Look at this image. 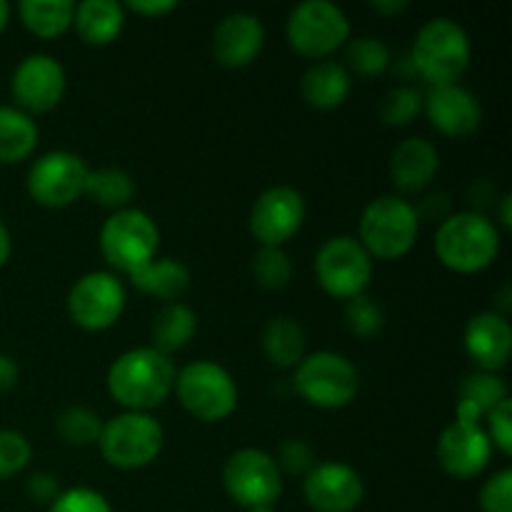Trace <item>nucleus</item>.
Listing matches in <instances>:
<instances>
[{
	"instance_id": "nucleus-1",
	"label": "nucleus",
	"mask_w": 512,
	"mask_h": 512,
	"mask_svg": "<svg viewBox=\"0 0 512 512\" xmlns=\"http://www.w3.org/2000/svg\"><path fill=\"white\" fill-rule=\"evenodd\" d=\"M173 360L155 348H133L113 360L108 368V393L120 408L130 413H150L173 395L175 388Z\"/></svg>"
},
{
	"instance_id": "nucleus-2",
	"label": "nucleus",
	"mask_w": 512,
	"mask_h": 512,
	"mask_svg": "<svg viewBox=\"0 0 512 512\" xmlns=\"http://www.w3.org/2000/svg\"><path fill=\"white\" fill-rule=\"evenodd\" d=\"M435 255L458 275L488 270L500 255V230L478 210L450 213L435 233Z\"/></svg>"
},
{
	"instance_id": "nucleus-3",
	"label": "nucleus",
	"mask_w": 512,
	"mask_h": 512,
	"mask_svg": "<svg viewBox=\"0 0 512 512\" xmlns=\"http://www.w3.org/2000/svg\"><path fill=\"white\" fill-rule=\"evenodd\" d=\"M470 38L453 18H433L418 30L410 50L415 73L430 85H455L470 68Z\"/></svg>"
},
{
	"instance_id": "nucleus-4",
	"label": "nucleus",
	"mask_w": 512,
	"mask_h": 512,
	"mask_svg": "<svg viewBox=\"0 0 512 512\" xmlns=\"http://www.w3.org/2000/svg\"><path fill=\"white\" fill-rule=\"evenodd\" d=\"M420 235L418 208L398 195H380L365 205L358 240L370 258L400 260L415 248Z\"/></svg>"
},
{
	"instance_id": "nucleus-5",
	"label": "nucleus",
	"mask_w": 512,
	"mask_h": 512,
	"mask_svg": "<svg viewBox=\"0 0 512 512\" xmlns=\"http://www.w3.org/2000/svg\"><path fill=\"white\" fill-rule=\"evenodd\" d=\"M175 398L188 415L203 423H223L238 410L235 378L213 360H195L175 375Z\"/></svg>"
},
{
	"instance_id": "nucleus-6",
	"label": "nucleus",
	"mask_w": 512,
	"mask_h": 512,
	"mask_svg": "<svg viewBox=\"0 0 512 512\" xmlns=\"http://www.w3.org/2000/svg\"><path fill=\"white\" fill-rule=\"evenodd\" d=\"M160 230L155 220L140 208L110 213L100 228V253L113 270L133 275L158 258Z\"/></svg>"
},
{
	"instance_id": "nucleus-7",
	"label": "nucleus",
	"mask_w": 512,
	"mask_h": 512,
	"mask_svg": "<svg viewBox=\"0 0 512 512\" xmlns=\"http://www.w3.org/2000/svg\"><path fill=\"white\" fill-rule=\"evenodd\" d=\"M295 393L320 410H340L358 395L360 378L355 365L333 350L305 355L293 375Z\"/></svg>"
},
{
	"instance_id": "nucleus-8",
	"label": "nucleus",
	"mask_w": 512,
	"mask_h": 512,
	"mask_svg": "<svg viewBox=\"0 0 512 512\" xmlns=\"http://www.w3.org/2000/svg\"><path fill=\"white\" fill-rule=\"evenodd\" d=\"M288 45L308 60H328L350 40V20L330 0H305L295 5L285 23Z\"/></svg>"
},
{
	"instance_id": "nucleus-9",
	"label": "nucleus",
	"mask_w": 512,
	"mask_h": 512,
	"mask_svg": "<svg viewBox=\"0 0 512 512\" xmlns=\"http://www.w3.org/2000/svg\"><path fill=\"white\" fill-rule=\"evenodd\" d=\"M163 443L165 430L153 415L125 410L103 423L98 450L110 468L140 470L158 460Z\"/></svg>"
},
{
	"instance_id": "nucleus-10",
	"label": "nucleus",
	"mask_w": 512,
	"mask_h": 512,
	"mask_svg": "<svg viewBox=\"0 0 512 512\" xmlns=\"http://www.w3.org/2000/svg\"><path fill=\"white\" fill-rule=\"evenodd\" d=\"M315 278L323 293L335 300L365 295L373 280V258L353 235H335L320 245L315 255Z\"/></svg>"
},
{
	"instance_id": "nucleus-11",
	"label": "nucleus",
	"mask_w": 512,
	"mask_h": 512,
	"mask_svg": "<svg viewBox=\"0 0 512 512\" xmlns=\"http://www.w3.org/2000/svg\"><path fill=\"white\" fill-rule=\"evenodd\" d=\"M223 485L240 508H273L283 493V473L273 455L258 448H243L225 460Z\"/></svg>"
},
{
	"instance_id": "nucleus-12",
	"label": "nucleus",
	"mask_w": 512,
	"mask_h": 512,
	"mask_svg": "<svg viewBox=\"0 0 512 512\" xmlns=\"http://www.w3.org/2000/svg\"><path fill=\"white\" fill-rule=\"evenodd\" d=\"M88 173V163L78 153L50 150L30 165L25 188H28L33 203H38L40 208L60 210L85 198Z\"/></svg>"
},
{
	"instance_id": "nucleus-13",
	"label": "nucleus",
	"mask_w": 512,
	"mask_h": 512,
	"mask_svg": "<svg viewBox=\"0 0 512 512\" xmlns=\"http://www.w3.org/2000/svg\"><path fill=\"white\" fill-rule=\"evenodd\" d=\"M123 280L108 270H93L75 280L68 293V315L78 328L103 333L113 328L125 310Z\"/></svg>"
},
{
	"instance_id": "nucleus-14",
	"label": "nucleus",
	"mask_w": 512,
	"mask_h": 512,
	"mask_svg": "<svg viewBox=\"0 0 512 512\" xmlns=\"http://www.w3.org/2000/svg\"><path fill=\"white\" fill-rule=\"evenodd\" d=\"M305 223V200L290 185L263 190L250 208L248 228L260 248H283Z\"/></svg>"
},
{
	"instance_id": "nucleus-15",
	"label": "nucleus",
	"mask_w": 512,
	"mask_h": 512,
	"mask_svg": "<svg viewBox=\"0 0 512 512\" xmlns=\"http://www.w3.org/2000/svg\"><path fill=\"white\" fill-rule=\"evenodd\" d=\"M65 70L53 55L33 53L25 55L13 70L10 78V93H13L15 108L33 115L50 113L58 108L65 95Z\"/></svg>"
},
{
	"instance_id": "nucleus-16",
	"label": "nucleus",
	"mask_w": 512,
	"mask_h": 512,
	"mask_svg": "<svg viewBox=\"0 0 512 512\" xmlns=\"http://www.w3.org/2000/svg\"><path fill=\"white\" fill-rule=\"evenodd\" d=\"M438 463L450 478L473 480L490 465L493 443L485 433L483 423H468V420H453L448 428L440 433Z\"/></svg>"
},
{
	"instance_id": "nucleus-17",
	"label": "nucleus",
	"mask_w": 512,
	"mask_h": 512,
	"mask_svg": "<svg viewBox=\"0 0 512 512\" xmlns=\"http://www.w3.org/2000/svg\"><path fill=\"white\" fill-rule=\"evenodd\" d=\"M365 485L345 463H318L303 480V498L315 512H353L363 503Z\"/></svg>"
},
{
	"instance_id": "nucleus-18",
	"label": "nucleus",
	"mask_w": 512,
	"mask_h": 512,
	"mask_svg": "<svg viewBox=\"0 0 512 512\" xmlns=\"http://www.w3.org/2000/svg\"><path fill=\"white\" fill-rule=\"evenodd\" d=\"M423 113L440 135L470 138L483 125L480 100L463 85H438L423 95Z\"/></svg>"
},
{
	"instance_id": "nucleus-19",
	"label": "nucleus",
	"mask_w": 512,
	"mask_h": 512,
	"mask_svg": "<svg viewBox=\"0 0 512 512\" xmlns=\"http://www.w3.org/2000/svg\"><path fill=\"white\" fill-rule=\"evenodd\" d=\"M468 358L483 373H500L508 365L512 353V328L508 315L498 310H485L468 320L463 333Z\"/></svg>"
},
{
	"instance_id": "nucleus-20",
	"label": "nucleus",
	"mask_w": 512,
	"mask_h": 512,
	"mask_svg": "<svg viewBox=\"0 0 512 512\" xmlns=\"http://www.w3.org/2000/svg\"><path fill=\"white\" fill-rule=\"evenodd\" d=\"M265 28L258 15L230 13L218 23L213 33V55L223 68L240 70L255 63L263 50Z\"/></svg>"
},
{
	"instance_id": "nucleus-21",
	"label": "nucleus",
	"mask_w": 512,
	"mask_h": 512,
	"mask_svg": "<svg viewBox=\"0 0 512 512\" xmlns=\"http://www.w3.org/2000/svg\"><path fill=\"white\" fill-rule=\"evenodd\" d=\"M440 170V155L430 140L408 138L390 155V178L403 193H423Z\"/></svg>"
},
{
	"instance_id": "nucleus-22",
	"label": "nucleus",
	"mask_w": 512,
	"mask_h": 512,
	"mask_svg": "<svg viewBox=\"0 0 512 512\" xmlns=\"http://www.w3.org/2000/svg\"><path fill=\"white\" fill-rule=\"evenodd\" d=\"M353 78L343 63L335 60H318L310 65L300 80L303 100L315 110H335L348 100Z\"/></svg>"
},
{
	"instance_id": "nucleus-23",
	"label": "nucleus",
	"mask_w": 512,
	"mask_h": 512,
	"mask_svg": "<svg viewBox=\"0 0 512 512\" xmlns=\"http://www.w3.org/2000/svg\"><path fill=\"white\" fill-rule=\"evenodd\" d=\"M125 25V8L115 0H83L75 5L73 28L83 43L103 48L118 40Z\"/></svg>"
},
{
	"instance_id": "nucleus-24",
	"label": "nucleus",
	"mask_w": 512,
	"mask_h": 512,
	"mask_svg": "<svg viewBox=\"0 0 512 512\" xmlns=\"http://www.w3.org/2000/svg\"><path fill=\"white\" fill-rule=\"evenodd\" d=\"M133 288L140 293L153 295V298L163 300V303H178L185 293H188L190 283V270L188 265L180 263L175 258H155L133 275H128Z\"/></svg>"
},
{
	"instance_id": "nucleus-25",
	"label": "nucleus",
	"mask_w": 512,
	"mask_h": 512,
	"mask_svg": "<svg viewBox=\"0 0 512 512\" xmlns=\"http://www.w3.org/2000/svg\"><path fill=\"white\" fill-rule=\"evenodd\" d=\"M508 395V385L503 383L498 373H478L468 375L460 383L458 405H455V420H468V423H483L485 415L503 403Z\"/></svg>"
},
{
	"instance_id": "nucleus-26",
	"label": "nucleus",
	"mask_w": 512,
	"mask_h": 512,
	"mask_svg": "<svg viewBox=\"0 0 512 512\" xmlns=\"http://www.w3.org/2000/svg\"><path fill=\"white\" fill-rule=\"evenodd\" d=\"M195 330H198V315L190 305L180 303V300L178 303H165L155 315L153 328H150V338H153L150 348L170 358L193 340Z\"/></svg>"
},
{
	"instance_id": "nucleus-27",
	"label": "nucleus",
	"mask_w": 512,
	"mask_h": 512,
	"mask_svg": "<svg viewBox=\"0 0 512 512\" xmlns=\"http://www.w3.org/2000/svg\"><path fill=\"white\" fill-rule=\"evenodd\" d=\"M38 148V125L15 105H0V163L28 160Z\"/></svg>"
},
{
	"instance_id": "nucleus-28",
	"label": "nucleus",
	"mask_w": 512,
	"mask_h": 512,
	"mask_svg": "<svg viewBox=\"0 0 512 512\" xmlns=\"http://www.w3.org/2000/svg\"><path fill=\"white\" fill-rule=\"evenodd\" d=\"M263 353L278 370L298 368L305 358V330L293 318H273L263 330Z\"/></svg>"
},
{
	"instance_id": "nucleus-29",
	"label": "nucleus",
	"mask_w": 512,
	"mask_h": 512,
	"mask_svg": "<svg viewBox=\"0 0 512 512\" xmlns=\"http://www.w3.org/2000/svg\"><path fill=\"white\" fill-rule=\"evenodd\" d=\"M75 3L70 0H23L18 5L20 23L40 40H53L73 28Z\"/></svg>"
},
{
	"instance_id": "nucleus-30",
	"label": "nucleus",
	"mask_w": 512,
	"mask_h": 512,
	"mask_svg": "<svg viewBox=\"0 0 512 512\" xmlns=\"http://www.w3.org/2000/svg\"><path fill=\"white\" fill-rule=\"evenodd\" d=\"M85 195L103 208L118 213V210L130 208V200L135 195V180L123 168H110V165L108 168H95L88 173Z\"/></svg>"
},
{
	"instance_id": "nucleus-31",
	"label": "nucleus",
	"mask_w": 512,
	"mask_h": 512,
	"mask_svg": "<svg viewBox=\"0 0 512 512\" xmlns=\"http://www.w3.org/2000/svg\"><path fill=\"white\" fill-rule=\"evenodd\" d=\"M345 48V70L360 78H378L390 68V48L380 38L360 35L348 40Z\"/></svg>"
},
{
	"instance_id": "nucleus-32",
	"label": "nucleus",
	"mask_w": 512,
	"mask_h": 512,
	"mask_svg": "<svg viewBox=\"0 0 512 512\" xmlns=\"http://www.w3.org/2000/svg\"><path fill=\"white\" fill-rule=\"evenodd\" d=\"M55 430L65 445L88 448V445H98L100 433H103V420L98 418L95 410L83 408V405H68L65 410H60Z\"/></svg>"
},
{
	"instance_id": "nucleus-33",
	"label": "nucleus",
	"mask_w": 512,
	"mask_h": 512,
	"mask_svg": "<svg viewBox=\"0 0 512 512\" xmlns=\"http://www.w3.org/2000/svg\"><path fill=\"white\" fill-rule=\"evenodd\" d=\"M423 113V93L413 85H398L380 100L378 115L388 128H405Z\"/></svg>"
},
{
	"instance_id": "nucleus-34",
	"label": "nucleus",
	"mask_w": 512,
	"mask_h": 512,
	"mask_svg": "<svg viewBox=\"0 0 512 512\" xmlns=\"http://www.w3.org/2000/svg\"><path fill=\"white\" fill-rule=\"evenodd\" d=\"M250 270H253L255 283L263 290H283L293 278V263L285 248H258Z\"/></svg>"
},
{
	"instance_id": "nucleus-35",
	"label": "nucleus",
	"mask_w": 512,
	"mask_h": 512,
	"mask_svg": "<svg viewBox=\"0 0 512 512\" xmlns=\"http://www.w3.org/2000/svg\"><path fill=\"white\" fill-rule=\"evenodd\" d=\"M385 313L378 305V300L368 298V295H358V298L345 303V328L353 333L355 338L370 340L383 330Z\"/></svg>"
},
{
	"instance_id": "nucleus-36",
	"label": "nucleus",
	"mask_w": 512,
	"mask_h": 512,
	"mask_svg": "<svg viewBox=\"0 0 512 512\" xmlns=\"http://www.w3.org/2000/svg\"><path fill=\"white\" fill-rule=\"evenodd\" d=\"M33 460V445L18 430H0V480L23 473Z\"/></svg>"
},
{
	"instance_id": "nucleus-37",
	"label": "nucleus",
	"mask_w": 512,
	"mask_h": 512,
	"mask_svg": "<svg viewBox=\"0 0 512 512\" xmlns=\"http://www.w3.org/2000/svg\"><path fill=\"white\" fill-rule=\"evenodd\" d=\"M50 512H113V505L93 488H70L50 503Z\"/></svg>"
},
{
	"instance_id": "nucleus-38",
	"label": "nucleus",
	"mask_w": 512,
	"mask_h": 512,
	"mask_svg": "<svg viewBox=\"0 0 512 512\" xmlns=\"http://www.w3.org/2000/svg\"><path fill=\"white\" fill-rule=\"evenodd\" d=\"M483 420H485V433H488L493 448H498L500 455L510 458L512 455V400L505 398L503 403L495 405Z\"/></svg>"
},
{
	"instance_id": "nucleus-39",
	"label": "nucleus",
	"mask_w": 512,
	"mask_h": 512,
	"mask_svg": "<svg viewBox=\"0 0 512 512\" xmlns=\"http://www.w3.org/2000/svg\"><path fill=\"white\" fill-rule=\"evenodd\" d=\"M480 510L483 512H512V470L503 468L480 490Z\"/></svg>"
},
{
	"instance_id": "nucleus-40",
	"label": "nucleus",
	"mask_w": 512,
	"mask_h": 512,
	"mask_svg": "<svg viewBox=\"0 0 512 512\" xmlns=\"http://www.w3.org/2000/svg\"><path fill=\"white\" fill-rule=\"evenodd\" d=\"M278 468L280 473H293V475H308L310 468L315 465L313 450H310L308 443L303 440H285L280 445V455H278Z\"/></svg>"
},
{
	"instance_id": "nucleus-41",
	"label": "nucleus",
	"mask_w": 512,
	"mask_h": 512,
	"mask_svg": "<svg viewBox=\"0 0 512 512\" xmlns=\"http://www.w3.org/2000/svg\"><path fill=\"white\" fill-rule=\"evenodd\" d=\"M28 495L35 503H53L60 495L58 480L48 473H35L33 478L28 480Z\"/></svg>"
},
{
	"instance_id": "nucleus-42",
	"label": "nucleus",
	"mask_w": 512,
	"mask_h": 512,
	"mask_svg": "<svg viewBox=\"0 0 512 512\" xmlns=\"http://www.w3.org/2000/svg\"><path fill=\"white\" fill-rule=\"evenodd\" d=\"M123 8L135 15H145V18H163V15L178 10V3L175 0H130Z\"/></svg>"
},
{
	"instance_id": "nucleus-43",
	"label": "nucleus",
	"mask_w": 512,
	"mask_h": 512,
	"mask_svg": "<svg viewBox=\"0 0 512 512\" xmlns=\"http://www.w3.org/2000/svg\"><path fill=\"white\" fill-rule=\"evenodd\" d=\"M18 378H20L18 363H15L10 355L0 353V395L8 393V390H13L15 385H18Z\"/></svg>"
},
{
	"instance_id": "nucleus-44",
	"label": "nucleus",
	"mask_w": 512,
	"mask_h": 512,
	"mask_svg": "<svg viewBox=\"0 0 512 512\" xmlns=\"http://www.w3.org/2000/svg\"><path fill=\"white\" fill-rule=\"evenodd\" d=\"M370 8L380 15H400L408 8V3L405 0H375V3H370Z\"/></svg>"
},
{
	"instance_id": "nucleus-45",
	"label": "nucleus",
	"mask_w": 512,
	"mask_h": 512,
	"mask_svg": "<svg viewBox=\"0 0 512 512\" xmlns=\"http://www.w3.org/2000/svg\"><path fill=\"white\" fill-rule=\"evenodd\" d=\"M10 253H13V238H10L8 225L0 220V268L10 260Z\"/></svg>"
},
{
	"instance_id": "nucleus-46",
	"label": "nucleus",
	"mask_w": 512,
	"mask_h": 512,
	"mask_svg": "<svg viewBox=\"0 0 512 512\" xmlns=\"http://www.w3.org/2000/svg\"><path fill=\"white\" fill-rule=\"evenodd\" d=\"M510 195H503V200H500V225H503L505 230L512 225V215H510Z\"/></svg>"
},
{
	"instance_id": "nucleus-47",
	"label": "nucleus",
	"mask_w": 512,
	"mask_h": 512,
	"mask_svg": "<svg viewBox=\"0 0 512 512\" xmlns=\"http://www.w3.org/2000/svg\"><path fill=\"white\" fill-rule=\"evenodd\" d=\"M8 20H10V5L5 0H0V33L8 28Z\"/></svg>"
},
{
	"instance_id": "nucleus-48",
	"label": "nucleus",
	"mask_w": 512,
	"mask_h": 512,
	"mask_svg": "<svg viewBox=\"0 0 512 512\" xmlns=\"http://www.w3.org/2000/svg\"><path fill=\"white\" fill-rule=\"evenodd\" d=\"M250 512H275L273 508H258V510H250Z\"/></svg>"
}]
</instances>
